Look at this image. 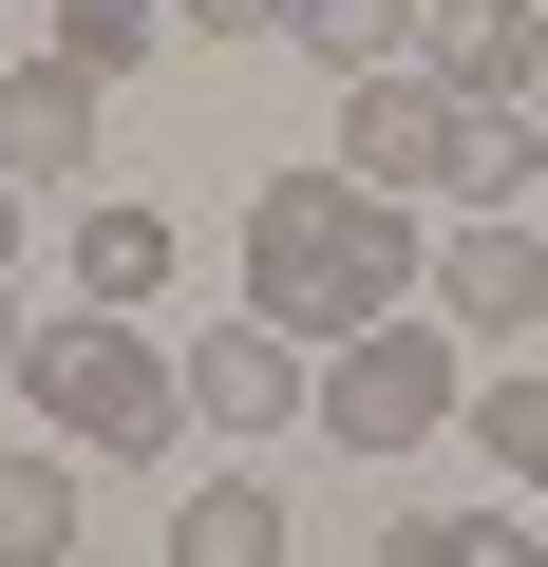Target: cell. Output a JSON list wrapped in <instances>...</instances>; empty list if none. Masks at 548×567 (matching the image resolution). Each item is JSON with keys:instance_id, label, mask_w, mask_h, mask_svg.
I'll use <instances>...</instances> for the list:
<instances>
[{"instance_id": "52a82bcc", "label": "cell", "mask_w": 548, "mask_h": 567, "mask_svg": "<svg viewBox=\"0 0 548 567\" xmlns=\"http://www.w3.org/2000/svg\"><path fill=\"white\" fill-rule=\"evenodd\" d=\"M170 379H189V416H208V435H285V416L322 398V379H303V341H285V322H246V303H227Z\"/></svg>"}, {"instance_id": "30bf717a", "label": "cell", "mask_w": 548, "mask_h": 567, "mask_svg": "<svg viewBox=\"0 0 548 567\" xmlns=\"http://www.w3.org/2000/svg\"><path fill=\"white\" fill-rule=\"evenodd\" d=\"M285 39L322 76H416V0H285Z\"/></svg>"}, {"instance_id": "6da1fadb", "label": "cell", "mask_w": 548, "mask_h": 567, "mask_svg": "<svg viewBox=\"0 0 548 567\" xmlns=\"http://www.w3.org/2000/svg\"><path fill=\"white\" fill-rule=\"evenodd\" d=\"M416 303H435V246H416L397 189H360V171H265L246 189V322L341 360L360 322H416Z\"/></svg>"}, {"instance_id": "9a60e30c", "label": "cell", "mask_w": 548, "mask_h": 567, "mask_svg": "<svg viewBox=\"0 0 548 567\" xmlns=\"http://www.w3.org/2000/svg\"><path fill=\"white\" fill-rule=\"evenodd\" d=\"M58 58H95V76L170 58V0H58Z\"/></svg>"}, {"instance_id": "7c38bea8", "label": "cell", "mask_w": 548, "mask_h": 567, "mask_svg": "<svg viewBox=\"0 0 548 567\" xmlns=\"http://www.w3.org/2000/svg\"><path fill=\"white\" fill-rule=\"evenodd\" d=\"M0 567H76V473H58V435L0 454Z\"/></svg>"}, {"instance_id": "8fae6325", "label": "cell", "mask_w": 548, "mask_h": 567, "mask_svg": "<svg viewBox=\"0 0 548 567\" xmlns=\"http://www.w3.org/2000/svg\"><path fill=\"white\" fill-rule=\"evenodd\" d=\"M152 284H170V227H152V208H76V303H95V322H133Z\"/></svg>"}, {"instance_id": "ba28073f", "label": "cell", "mask_w": 548, "mask_h": 567, "mask_svg": "<svg viewBox=\"0 0 548 567\" xmlns=\"http://www.w3.org/2000/svg\"><path fill=\"white\" fill-rule=\"evenodd\" d=\"M529 58H548L529 0H416V76H435L454 114H529Z\"/></svg>"}, {"instance_id": "5bb4252c", "label": "cell", "mask_w": 548, "mask_h": 567, "mask_svg": "<svg viewBox=\"0 0 548 567\" xmlns=\"http://www.w3.org/2000/svg\"><path fill=\"white\" fill-rule=\"evenodd\" d=\"M529 189H548V133L529 114H473L454 133V208H529Z\"/></svg>"}, {"instance_id": "44dd1931", "label": "cell", "mask_w": 548, "mask_h": 567, "mask_svg": "<svg viewBox=\"0 0 548 567\" xmlns=\"http://www.w3.org/2000/svg\"><path fill=\"white\" fill-rule=\"evenodd\" d=\"M529 227H548V189H529Z\"/></svg>"}, {"instance_id": "d6986e66", "label": "cell", "mask_w": 548, "mask_h": 567, "mask_svg": "<svg viewBox=\"0 0 548 567\" xmlns=\"http://www.w3.org/2000/svg\"><path fill=\"white\" fill-rule=\"evenodd\" d=\"M20 341H39V322H20V303H0V379H20Z\"/></svg>"}, {"instance_id": "9c48e42d", "label": "cell", "mask_w": 548, "mask_h": 567, "mask_svg": "<svg viewBox=\"0 0 548 567\" xmlns=\"http://www.w3.org/2000/svg\"><path fill=\"white\" fill-rule=\"evenodd\" d=\"M170 567H285V492H265V473H208L170 511Z\"/></svg>"}, {"instance_id": "e0dca14e", "label": "cell", "mask_w": 548, "mask_h": 567, "mask_svg": "<svg viewBox=\"0 0 548 567\" xmlns=\"http://www.w3.org/2000/svg\"><path fill=\"white\" fill-rule=\"evenodd\" d=\"M170 39H208V58L227 39H285V0H170Z\"/></svg>"}, {"instance_id": "2e32d148", "label": "cell", "mask_w": 548, "mask_h": 567, "mask_svg": "<svg viewBox=\"0 0 548 567\" xmlns=\"http://www.w3.org/2000/svg\"><path fill=\"white\" fill-rule=\"evenodd\" d=\"M454 435H492V454H510V492L548 511V379H492V398H473Z\"/></svg>"}, {"instance_id": "ac0fdd59", "label": "cell", "mask_w": 548, "mask_h": 567, "mask_svg": "<svg viewBox=\"0 0 548 567\" xmlns=\"http://www.w3.org/2000/svg\"><path fill=\"white\" fill-rule=\"evenodd\" d=\"M20 208H39V189H20V171H0V265H20Z\"/></svg>"}, {"instance_id": "ffe728a7", "label": "cell", "mask_w": 548, "mask_h": 567, "mask_svg": "<svg viewBox=\"0 0 548 567\" xmlns=\"http://www.w3.org/2000/svg\"><path fill=\"white\" fill-rule=\"evenodd\" d=\"M529 133H548V58H529Z\"/></svg>"}, {"instance_id": "4fadbf2b", "label": "cell", "mask_w": 548, "mask_h": 567, "mask_svg": "<svg viewBox=\"0 0 548 567\" xmlns=\"http://www.w3.org/2000/svg\"><path fill=\"white\" fill-rule=\"evenodd\" d=\"M379 567H548V529L529 511H416V529H379Z\"/></svg>"}, {"instance_id": "277c9868", "label": "cell", "mask_w": 548, "mask_h": 567, "mask_svg": "<svg viewBox=\"0 0 548 567\" xmlns=\"http://www.w3.org/2000/svg\"><path fill=\"white\" fill-rule=\"evenodd\" d=\"M454 133H473V114H454L435 76H341V171H360V189L454 208Z\"/></svg>"}, {"instance_id": "8992f818", "label": "cell", "mask_w": 548, "mask_h": 567, "mask_svg": "<svg viewBox=\"0 0 548 567\" xmlns=\"http://www.w3.org/2000/svg\"><path fill=\"white\" fill-rule=\"evenodd\" d=\"M114 152V76L95 58H0V171L20 189H76Z\"/></svg>"}, {"instance_id": "3957f363", "label": "cell", "mask_w": 548, "mask_h": 567, "mask_svg": "<svg viewBox=\"0 0 548 567\" xmlns=\"http://www.w3.org/2000/svg\"><path fill=\"white\" fill-rule=\"evenodd\" d=\"M454 416H473L454 322H360V341L322 360V435H341V454H416V435H454Z\"/></svg>"}, {"instance_id": "7a4b0ae2", "label": "cell", "mask_w": 548, "mask_h": 567, "mask_svg": "<svg viewBox=\"0 0 548 567\" xmlns=\"http://www.w3.org/2000/svg\"><path fill=\"white\" fill-rule=\"evenodd\" d=\"M20 416H39V435H76V454H170V435H189V379H170L133 322L58 303V322L20 341Z\"/></svg>"}, {"instance_id": "5b68a950", "label": "cell", "mask_w": 548, "mask_h": 567, "mask_svg": "<svg viewBox=\"0 0 548 567\" xmlns=\"http://www.w3.org/2000/svg\"><path fill=\"white\" fill-rule=\"evenodd\" d=\"M435 322H454V341H529V322H548V227H529V208H454Z\"/></svg>"}]
</instances>
